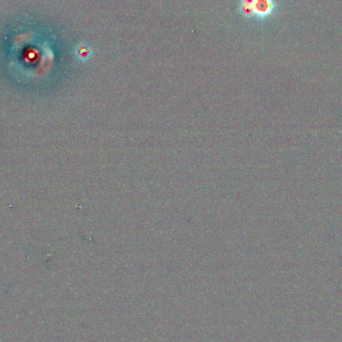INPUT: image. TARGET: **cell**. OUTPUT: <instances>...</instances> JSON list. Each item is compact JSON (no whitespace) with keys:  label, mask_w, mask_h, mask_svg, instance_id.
<instances>
[{"label":"cell","mask_w":342,"mask_h":342,"mask_svg":"<svg viewBox=\"0 0 342 342\" xmlns=\"http://www.w3.org/2000/svg\"><path fill=\"white\" fill-rule=\"evenodd\" d=\"M78 54L82 59H88L92 55V49L87 44H81L78 48Z\"/></svg>","instance_id":"7a4b0ae2"},{"label":"cell","mask_w":342,"mask_h":342,"mask_svg":"<svg viewBox=\"0 0 342 342\" xmlns=\"http://www.w3.org/2000/svg\"><path fill=\"white\" fill-rule=\"evenodd\" d=\"M275 10V0H239L238 2V12L245 19L263 21L270 18Z\"/></svg>","instance_id":"6da1fadb"}]
</instances>
